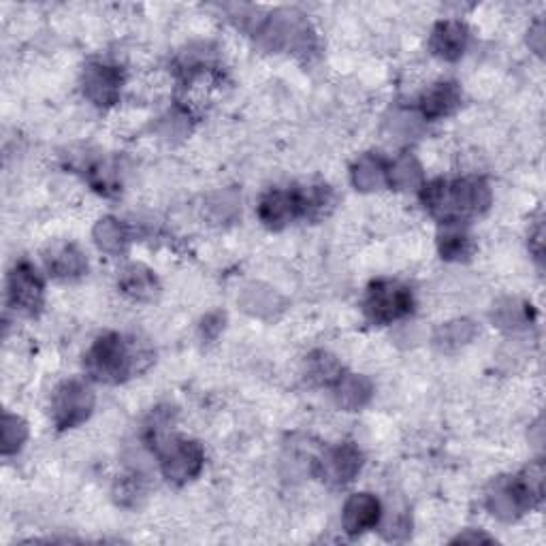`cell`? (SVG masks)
Here are the masks:
<instances>
[{
  "label": "cell",
  "instance_id": "44dd1931",
  "mask_svg": "<svg viewBox=\"0 0 546 546\" xmlns=\"http://www.w3.org/2000/svg\"><path fill=\"white\" fill-rule=\"evenodd\" d=\"M342 376V367L327 352H316L308 359V378L316 384H335Z\"/></svg>",
  "mask_w": 546,
  "mask_h": 546
},
{
  "label": "cell",
  "instance_id": "603a6c76",
  "mask_svg": "<svg viewBox=\"0 0 546 546\" xmlns=\"http://www.w3.org/2000/svg\"><path fill=\"white\" fill-rule=\"evenodd\" d=\"M472 337V327L470 323H451V325H446L442 331H440V337H438V342L448 348L451 344H463V342H468Z\"/></svg>",
  "mask_w": 546,
  "mask_h": 546
},
{
  "label": "cell",
  "instance_id": "5b68a950",
  "mask_svg": "<svg viewBox=\"0 0 546 546\" xmlns=\"http://www.w3.org/2000/svg\"><path fill=\"white\" fill-rule=\"evenodd\" d=\"M365 316L376 325H391L412 312V293L395 280H378L365 295Z\"/></svg>",
  "mask_w": 546,
  "mask_h": 546
},
{
  "label": "cell",
  "instance_id": "3957f363",
  "mask_svg": "<svg viewBox=\"0 0 546 546\" xmlns=\"http://www.w3.org/2000/svg\"><path fill=\"white\" fill-rule=\"evenodd\" d=\"M544 495V465H529L515 478L497 480L487 495L491 515L500 521H515L536 506Z\"/></svg>",
  "mask_w": 546,
  "mask_h": 546
},
{
  "label": "cell",
  "instance_id": "d6986e66",
  "mask_svg": "<svg viewBox=\"0 0 546 546\" xmlns=\"http://www.w3.org/2000/svg\"><path fill=\"white\" fill-rule=\"evenodd\" d=\"M423 180V169L416 163V158L406 154L399 156L395 163L387 169V182L397 190H408L419 186Z\"/></svg>",
  "mask_w": 546,
  "mask_h": 546
},
{
  "label": "cell",
  "instance_id": "ac0fdd59",
  "mask_svg": "<svg viewBox=\"0 0 546 546\" xmlns=\"http://www.w3.org/2000/svg\"><path fill=\"white\" fill-rule=\"evenodd\" d=\"M387 165L382 163V158L367 154L363 156L352 171V182L361 190H374L387 182Z\"/></svg>",
  "mask_w": 546,
  "mask_h": 546
},
{
  "label": "cell",
  "instance_id": "8fae6325",
  "mask_svg": "<svg viewBox=\"0 0 546 546\" xmlns=\"http://www.w3.org/2000/svg\"><path fill=\"white\" fill-rule=\"evenodd\" d=\"M382 519V506L372 493L350 495L342 510V525L350 536H361L374 529Z\"/></svg>",
  "mask_w": 546,
  "mask_h": 546
},
{
  "label": "cell",
  "instance_id": "7402d4cb",
  "mask_svg": "<svg viewBox=\"0 0 546 546\" xmlns=\"http://www.w3.org/2000/svg\"><path fill=\"white\" fill-rule=\"evenodd\" d=\"M26 438H28V427L20 419V416L5 414V419H3V453L11 455L15 451H20Z\"/></svg>",
  "mask_w": 546,
  "mask_h": 546
},
{
  "label": "cell",
  "instance_id": "7c38bea8",
  "mask_svg": "<svg viewBox=\"0 0 546 546\" xmlns=\"http://www.w3.org/2000/svg\"><path fill=\"white\" fill-rule=\"evenodd\" d=\"M468 28L457 20H444L431 32L429 47L433 56H438L446 62H455L463 56L468 47Z\"/></svg>",
  "mask_w": 546,
  "mask_h": 546
},
{
  "label": "cell",
  "instance_id": "52a82bcc",
  "mask_svg": "<svg viewBox=\"0 0 546 546\" xmlns=\"http://www.w3.org/2000/svg\"><path fill=\"white\" fill-rule=\"evenodd\" d=\"M299 216H308L305 188L269 190L259 203V218L269 229H284L288 222L297 220Z\"/></svg>",
  "mask_w": 546,
  "mask_h": 546
},
{
  "label": "cell",
  "instance_id": "9c48e42d",
  "mask_svg": "<svg viewBox=\"0 0 546 546\" xmlns=\"http://www.w3.org/2000/svg\"><path fill=\"white\" fill-rule=\"evenodd\" d=\"M363 468V455L355 444H340L316 461V474L331 487H344L357 478Z\"/></svg>",
  "mask_w": 546,
  "mask_h": 546
},
{
  "label": "cell",
  "instance_id": "cb8c5ba5",
  "mask_svg": "<svg viewBox=\"0 0 546 546\" xmlns=\"http://www.w3.org/2000/svg\"><path fill=\"white\" fill-rule=\"evenodd\" d=\"M491 538L489 536H485V534H461L455 542H489Z\"/></svg>",
  "mask_w": 546,
  "mask_h": 546
},
{
  "label": "cell",
  "instance_id": "e0dca14e",
  "mask_svg": "<svg viewBox=\"0 0 546 546\" xmlns=\"http://www.w3.org/2000/svg\"><path fill=\"white\" fill-rule=\"evenodd\" d=\"M444 233L440 235V252L448 261H461L472 254V239L461 229V222L444 224Z\"/></svg>",
  "mask_w": 546,
  "mask_h": 546
},
{
  "label": "cell",
  "instance_id": "6da1fadb",
  "mask_svg": "<svg viewBox=\"0 0 546 546\" xmlns=\"http://www.w3.org/2000/svg\"><path fill=\"white\" fill-rule=\"evenodd\" d=\"M421 201L440 222H463L470 216L483 214L491 205V188L480 178L433 180L423 186Z\"/></svg>",
  "mask_w": 546,
  "mask_h": 546
},
{
  "label": "cell",
  "instance_id": "ffe728a7",
  "mask_svg": "<svg viewBox=\"0 0 546 546\" xmlns=\"http://www.w3.org/2000/svg\"><path fill=\"white\" fill-rule=\"evenodd\" d=\"M94 237H96V244H99V248L109 254L124 252V248L128 244V233L124 229V224L114 218H105L96 224Z\"/></svg>",
  "mask_w": 546,
  "mask_h": 546
},
{
  "label": "cell",
  "instance_id": "7a4b0ae2",
  "mask_svg": "<svg viewBox=\"0 0 546 546\" xmlns=\"http://www.w3.org/2000/svg\"><path fill=\"white\" fill-rule=\"evenodd\" d=\"M152 363V352L137 348V342H128L118 333H105L92 344L86 355L88 374L107 384H118L141 372Z\"/></svg>",
  "mask_w": 546,
  "mask_h": 546
},
{
  "label": "cell",
  "instance_id": "30bf717a",
  "mask_svg": "<svg viewBox=\"0 0 546 546\" xmlns=\"http://www.w3.org/2000/svg\"><path fill=\"white\" fill-rule=\"evenodd\" d=\"M122 88V73L114 64L90 62L84 71V92L88 99L99 105L109 107L118 101Z\"/></svg>",
  "mask_w": 546,
  "mask_h": 546
},
{
  "label": "cell",
  "instance_id": "277c9868",
  "mask_svg": "<svg viewBox=\"0 0 546 546\" xmlns=\"http://www.w3.org/2000/svg\"><path fill=\"white\" fill-rule=\"evenodd\" d=\"M154 448L160 459V470L171 483L184 485L197 478L203 470L205 453L199 442L184 438H169L167 433L154 440Z\"/></svg>",
  "mask_w": 546,
  "mask_h": 546
},
{
  "label": "cell",
  "instance_id": "8992f818",
  "mask_svg": "<svg viewBox=\"0 0 546 546\" xmlns=\"http://www.w3.org/2000/svg\"><path fill=\"white\" fill-rule=\"evenodd\" d=\"M94 408V393L84 380L62 382L52 397V419L58 429L82 425Z\"/></svg>",
  "mask_w": 546,
  "mask_h": 546
},
{
  "label": "cell",
  "instance_id": "ba28073f",
  "mask_svg": "<svg viewBox=\"0 0 546 546\" xmlns=\"http://www.w3.org/2000/svg\"><path fill=\"white\" fill-rule=\"evenodd\" d=\"M43 291V280L30 263L15 265V269L9 273L7 299L15 312L26 316L37 314L43 305Z\"/></svg>",
  "mask_w": 546,
  "mask_h": 546
},
{
  "label": "cell",
  "instance_id": "2e32d148",
  "mask_svg": "<svg viewBox=\"0 0 546 546\" xmlns=\"http://www.w3.org/2000/svg\"><path fill=\"white\" fill-rule=\"evenodd\" d=\"M122 291L133 299H152L158 291L154 273L141 265H131L120 280Z\"/></svg>",
  "mask_w": 546,
  "mask_h": 546
},
{
  "label": "cell",
  "instance_id": "9a60e30c",
  "mask_svg": "<svg viewBox=\"0 0 546 546\" xmlns=\"http://www.w3.org/2000/svg\"><path fill=\"white\" fill-rule=\"evenodd\" d=\"M335 397L342 408L359 410L372 397V382L357 374L340 376V380L335 382Z\"/></svg>",
  "mask_w": 546,
  "mask_h": 546
},
{
  "label": "cell",
  "instance_id": "5bb4252c",
  "mask_svg": "<svg viewBox=\"0 0 546 546\" xmlns=\"http://www.w3.org/2000/svg\"><path fill=\"white\" fill-rule=\"evenodd\" d=\"M47 269L52 271V276L58 280H75L84 276L88 263L86 256L79 252L73 244L58 246L47 256Z\"/></svg>",
  "mask_w": 546,
  "mask_h": 546
},
{
  "label": "cell",
  "instance_id": "4fadbf2b",
  "mask_svg": "<svg viewBox=\"0 0 546 546\" xmlns=\"http://www.w3.org/2000/svg\"><path fill=\"white\" fill-rule=\"evenodd\" d=\"M461 103V90L455 82H440L427 88L421 96V114L427 120H440L451 116Z\"/></svg>",
  "mask_w": 546,
  "mask_h": 546
}]
</instances>
